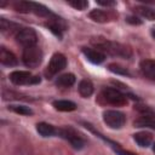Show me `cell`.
<instances>
[{
  "mask_svg": "<svg viewBox=\"0 0 155 155\" xmlns=\"http://www.w3.org/2000/svg\"><path fill=\"white\" fill-rule=\"evenodd\" d=\"M103 121L110 128L117 130L121 128L126 122V116L119 110H105L103 113Z\"/></svg>",
  "mask_w": 155,
  "mask_h": 155,
  "instance_id": "9",
  "label": "cell"
},
{
  "mask_svg": "<svg viewBox=\"0 0 155 155\" xmlns=\"http://www.w3.org/2000/svg\"><path fill=\"white\" fill-rule=\"evenodd\" d=\"M97 4L101 5V6H104V7H113L116 5L115 1H111V0H97Z\"/></svg>",
  "mask_w": 155,
  "mask_h": 155,
  "instance_id": "26",
  "label": "cell"
},
{
  "mask_svg": "<svg viewBox=\"0 0 155 155\" xmlns=\"http://www.w3.org/2000/svg\"><path fill=\"white\" fill-rule=\"evenodd\" d=\"M0 29L2 33H10V34H17V31L21 29V27L13 22H10V21H6L5 18H1L0 19Z\"/></svg>",
  "mask_w": 155,
  "mask_h": 155,
  "instance_id": "21",
  "label": "cell"
},
{
  "mask_svg": "<svg viewBox=\"0 0 155 155\" xmlns=\"http://www.w3.org/2000/svg\"><path fill=\"white\" fill-rule=\"evenodd\" d=\"M65 67H67L65 56L62 54V53H54L51 57V59H50V62H48V64L45 69V75L47 78H52L56 74H58L59 71H62Z\"/></svg>",
  "mask_w": 155,
  "mask_h": 155,
  "instance_id": "6",
  "label": "cell"
},
{
  "mask_svg": "<svg viewBox=\"0 0 155 155\" xmlns=\"http://www.w3.org/2000/svg\"><path fill=\"white\" fill-rule=\"evenodd\" d=\"M22 61L28 68H36L42 62V51L38 46L25 47L22 53Z\"/></svg>",
  "mask_w": 155,
  "mask_h": 155,
  "instance_id": "4",
  "label": "cell"
},
{
  "mask_svg": "<svg viewBox=\"0 0 155 155\" xmlns=\"http://www.w3.org/2000/svg\"><path fill=\"white\" fill-rule=\"evenodd\" d=\"M8 110L21 115H33V110L27 105H8Z\"/></svg>",
  "mask_w": 155,
  "mask_h": 155,
  "instance_id": "23",
  "label": "cell"
},
{
  "mask_svg": "<svg viewBox=\"0 0 155 155\" xmlns=\"http://www.w3.org/2000/svg\"><path fill=\"white\" fill-rule=\"evenodd\" d=\"M57 136H59V137L64 138L65 140H68V142L71 144V147H73L74 149H78V150L82 149V148L85 147V144H86L85 139H84L75 130H73L71 127L57 128Z\"/></svg>",
  "mask_w": 155,
  "mask_h": 155,
  "instance_id": "3",
  "label": "cell"
},
{
  "mask_svg": "<svg viewBox=\"0 0 155 155\" xmlns=\"http://www.w3.org/2000/svg\"><path fill=\"white\" fill-rule=\"evenodd\" d=\"M134 127H148L155 130V114L153 111L142 114L137 120L133 122Z\"/></svg>",
  "mask_w": 155,
  "mask_h": 155,
  "instance_id": "13",
  "label": "cell"
},
{
  "mask_svg": "<svg viewBox=\"0 0 155 155\" xmlns=\"http://www.w3.org/2000/svg\"><path fill=\"white\" fill-rule=\"evenodd\" d=\"M91 44L94 46V48L102 51L104 54L108 53L110 56H116V57H121V58H126L128 59L132 56V51L130 47L115 42V41H110L105 38H92L91 39Z\"/></svg>",
  "mask_w": 155,
  "mask_h": 155,
  "instance_id": "1",
  "label": "cell"
},
{
  "mask_svg": "<svg viewBox=\"0 0 155 155\" xmlns=\"http://www.w3.org/2000/svg\"><path fill=\"white\" fill-rule=\"evenodd\" d=\"M52 105L54 107V109L59 110V111H73L76 109V104L71 101H67V99H59V101H54L52 103Z\"/></svg>",
  "mask_w": 155,
  "mask_h": 155,
  "instance_id": "19",
  "label": "cell"
},
{
  "mask_svg": "<svg viewBox=\"0 0 155 155\" xmlns=\"http://www.w3.org/2000/svg\"><path fill=\"white\" fill-rule=\"evenodd\" d=\"M90 18L93 21V22H97V23H107L109 21H113L115 19V13L111 12L110 10L105 11V10H99V8H96V10H92L90 13H88Z\"/></svg>",
  "mask_w": 155,
  "mask_h": 155,
  "instance_id": "11",
  "label": "cell"
},
{
  "mask_svg": "<svg viewBox=\"0 0 155 155\" xmlns=\"http://www.w3.org/2000/svg\"><path fill=\"white\" fill-rule=\"evenodd\" d=\"M134 12L138 13L140 17L149 19V21H155V10L148 7V6H136Z\"/></svg>",
  "mask_w": 155,
  "mask_h": 155,
  "instance_id": "22",
  "label": "cell"
},
{
  "mask_svg": "<svg viewBox=\"0 0 155 155\" xmlns=\"http://www.w3.org/2000/svg\"><path fill=\"white\" fill-rule=\"evenodd\" d=\"M102 98L115 107H122L127 103V97L126 94H124L121 91L113 88V87H104L102 90Z\"/></svg>",
  "mask_w": 155,
  "mask_h": 155,
  "instance_id": "5",
  "label": "cell"
},
{
  "mask_svg": "<svg viewBox=\"0 0 155 155\" xmlns=\"http://www.w3.org/2000/svg\"><path fill=\"white\" fill-rule=\"evenodd\" d=\"M82 53L86 57L87 61H90L93 64H101L105 59V54L97 50V48H91V47H82Z\"/></svg>",
  "mask_w": 155,
  "mask_h": 155,
  "instance_id": "12",
  "label": "cell"
},
{
  "mask_svg": "<svg viewBox=\"0 0 155 155\" xmlns=\"http://www.w3.org/2000/svg\"><path fill=\"white\" fill-rule=\"evenodd\" d=\"M153 151L155 153V143H154V145H153Z\"/></svg>",
  "mask_w": 155,
  "mask_h": 155,
  "instance_id": "29",
  "label": "cell"
},
{
  "mask_svg": "<svg viewBox=\"0 0 155 155\" xmlns=\"http://www.w3.org/2000/svg\"><path fill=\"white\" fill-rule=\"evenodd\" d=\"M13 7L16 11L22 13H34L39 17H51L53 13L44 5L34 1H17L13 4Z\"/></svg>",
  "mask_w": 155,
  "mask_h": 155,
  "instance_id": "2",
  "label": "cell"
},
{
  "mask_svg": "<svg viewBox=\"0 0 155 155\" xmlns=\"http://www.w3.org/2000/svg\"><path fill=\"white\" fill-rule=\"evenodd\" d=\"M10 81L15 85H33V84H39L40 78L34 76L30 71L27 70H15L10 74Z\"/></svg>",
  "mask_w": 155,
  "mask_h": 155,
  "instance_id": "7",
  "label": "cell"
},
{
  "mask_svg": "<svg viewBox=\"0 0 155 155\" xmlns=\"http://www.w3.org/2000/svg\"><path fill=\"white\" fill-rule=\"evenodd\" d=\"M45 25L54 35H57L58 38H62L63 36V33L67 30V24H65L64 19L61 18V17H57L56 15H52L51 17H48L47 18V22L45 23Z\"/></svg>",
  "mask_w": 155,
  "mask_h": 155,
  "instance_id": "10",
  "label": "cell"
},
{
  "mask_svg": "<svg viewBox=\"0 0 155 155\" xmlns=\"http://www.w3.org/2000/svg\"><path fill=\"white\" fill-rule=\"evenodd\" d=\"M108 68H109V70H110V71H113V73H115V74L127 75V76H130V75H131V74H130V71H128L126 68H124V67H121V65H119V64H115V63L109 64V65H108Z\"/></svg>",
  "mask_w": 155,
  "mask_h": 155,
  "instance_id": "24",
  "label": "cell"
},
{
  "mask_svg": "<svg viewBox=\"0 0 155 155\" xmlns=\"http://www.w3.org/2000/svg\"><path fill=\"white\" fill-rule=\"evenodd\" d=\"M74 84H75V75L71 73L63 74V75L58 76L56 80V85L59 87H70Z\"/></svg>",
  "mask_w": 155,
  "mask_h": 155,
  "instance_id": "20",
  "label": "cell"
},
{
  "mask_svg": "<svg viewBox=\"0 0 155 155\" xmlns=\"http://www.w3.org/2000/svg\"><path fill=\"white\" fill-rule=\"evenodd\" d=\"M78 88H79L80 96L84 97V98H87L93 93V84L88 79H82L79 82V87Z\"/></svg>",
  "mask_w": 155,
  "mask_h": 155,
  "instance_id": "18",
  "label": "cell"
},
{
  "mask_svg": "<svg viewBox=\"0 0 155 155\" xmlns=\"http://www.w3.org/2000/svg\"><path fill=\"white\" fill-rule=\"evenodd\" d=\"M15 38L17 42L21 44L24 48L36 46V42H38V34L31 28H21L15 35Z\"/></svg>",
  "mask_w": 155,
  "mask_h": 155,
  "instance_id": "8",
  "label": "cell"
},
{
  "mask_svg": "<svg viewBox=\"0 0 155 155\" xmlns=\"http://www.w3.org/2000/svg\"><path fill=\"white\" fill-rule=\"evenodd\" d=\"M0 62H1V64L7 65V67H13V65H17V63H18L15 53L8 51L4 46L0 47Z\"/></svg>",
  "mask_w": 155,
  "mask_h": 155,
  "instance_id": "15",
  "label": "cell"
},
{
  "mask_svg": "<svg viewBox=\"0 0 155 155\" xmlns=\"http://www.w3.org/2000/svg\"><path fill=\"white\" fill-rule=\"evenodd\" d=\"M126 21H127L128 23H131V24H137V25L142 24V21H140L138 17H136V16H130V17L126 18Z\"/></svg>",
  "mask_w": 155,
  "mask_h": 155,
  "instance_id": "27",
  "label": "cell"
},
{
  "mask_svg": "<svg viewBox=\"0 0 155 155\" xmlns=\"http://www.w3.org/2000/svg\"><path fill=\"white\" fill-rule=\"evenodd\" d=\"M139 69L147 79L155 81V59H143L139 64Z\"/></svg>",
  "mask_w": 155,
  "mask_h": 155,
  "instance_id": "14",
  "label": "cell"
},
{
  "mask_svg": "<svg viewBox=\"0 0 155 155\" xmlns=\"http://www.w3.org/2000/svg\"><path fill=\"white\" fill-rule=\"evenodd\" d=\"M151 35H153V38L155 39V28H153V29H151Z\"/></svg>",
  "mask_w": 155,
  "mask_h": 155,
  "instance_id": "28",
  "label": "cell"
},
{
  "mask_svg": "<svg viewBox=\"0 0 155 155\" xmlns=\"http://www.w3.org/2000/svg\"><path fill=\"white\" fill-rule=\"evenodd\" d=\"M68 4L75 10H80V11L85 10L88 6V2L86 0H73V1H68Z\"/></svg>",
  "mask_w": 155,
  "mask_h": 155,
  "instance_id": "25",
  "label": "cell"
},
{
  "mask_svg": "<svg viewBox=\"0 0 155 155\" xmlns=\"http://www.w3.org/2000/svg\"><path fill=\"white\" fill-rule=\"evenodd\" d=\"M133 139L134 142L142 147V148H147L153 142V136L149 133V132H138L136 134H133Z\"/></svg>",
  "mask_w": 155,
  "mask_h": 155,
  "instance_id": "17",
  "label": "cell"
},
{
  "mask_svg": "<svg viewBox=\"0 0 155 155\" xmlns=\"http://www.w3.org/2000/svg\"><path fill=\"white\" fill-rule=\"evenodd\" d=\"M36 131L42 137H52L57 134V128H54L52 125L47 122H39L36 124Z\"/></svg>",
  "mask_w": 155,
  "mask_h": 155,
  "instance_id": "16",
  "label": "cell"
}]
</instances>
